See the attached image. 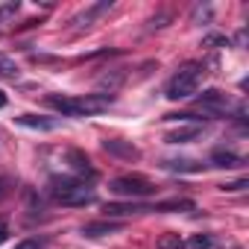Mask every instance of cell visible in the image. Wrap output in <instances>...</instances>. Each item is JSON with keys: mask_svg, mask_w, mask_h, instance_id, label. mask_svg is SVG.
Wrapping results in <instances>:
<instances>
[{"mask_svg": "<svg viewBox=\"0 0 249 249\" xmlns=\"http://www.w3.org/2000/svg\"><path fill=\"white\" fill-rule=\"evenodd\" d=\"M202 73H205V68H202L199 62H188V65H182V68L170 76V82H167V88H164L167 100H185V97H194L196 88H199V82H202Z\"/></svg>", "mask_w": 249, "mask_h": 249, "instance_id": "3", "label": "cell"}, {"mask_svg": "<svg viewBox=\"0 0 249 249\" xmlns=\"http://www.w3.org/2000/svg\"><path fill=\"white\" fill-rule=\"evenodd\" d=\"M50 196L59 205H68V208H85L97 199L94 191L85 188V182H76V179H68V176H53L50 179Z\"/></svg>", "mask_w": 249, "mask_h": 249, "instance_id": "2", "label": "cell"}, {"mask_svg": "<svg viewBox=\"0 0 249 249\" xmlns=\"http://www.w3.org/2000/svg\"><path fill=\"white\" fill-rule=\"evenodd\" d=\"M211 164H214V167H226V170H231V167H243V159L234 156L231 150H214V153H211Z\"/></svg>", "mask_w": 249, "mask_h": 249, "instance_id": "13", "label": "cell"}, {"mask_svg": "<svg viewBox=\"0 0 249 249\" xmlns=\"http://www.w3.org/2000/svg\"><path fill=\"white\" fill-rule=\"evenodd\" d=\"M106 211V220H111V217H126V214H141V211H150V205H138V202H111V205H106L103 208Z\"/></svg>", "mask_w": 249, "mask_h": 249, "instance_id": "12", "label": "cell"}, {"mask_svg": "<svg viewBox=\"0 0 249 249\" xmlns=\"http://www.w3.org/2000/svg\"><path fill=\"white\" fill-rule=\"evenodd\" d=\"M103 150H106L108 156L126 159V161H138V159H141V150L132 147L129 141H123V138H108V141H103Z\"/></svg>", "mask_w": 249, "mask_h": 249, "instance_id": "6", "label": "cell"}, {"mask_svg": "<svg viewBox=\"0 0 249 249\" xmlns=\"http://www.w3.org/2000/svg\"><path fill=\"white\" fill-rule=\"evenodd\" d=\"M246 185H249L246 179H237V182H231V185H223V191H243Z\"/></svg>", "mask_w": 249, "mask_h": 249, "instance_id": "21", "label": "cell"}, {"mask_svg": "<svg viewBox=\"0 0 249 249\" xmlns=\"http://www.w3.org/2000/svg\"><path fill=\"white\" fill-rule=\"evenodd\" d=\"M47 103L53 108H59L62 114H71V117H85V114H100L111 106V97L106 94H85V97H56L50 94Z\"/></svg>", "mask_w": 249, "mask_h": 249, "instance_id": "1", "label": "cell"}, {"mask_svg": "<svg viewBox=\"0 0 249 249\" xmlns=\"http://www.w3.org/2000/svg\"><path fill=\"white\" fill-rule=\"evenodd\" d=\"M108 9H111V0H100V3L88 6L85 12H79V15H76V18H73L71 24H76L79 30H82V27H91V21H94L97 15H103V12H108Z\"/></svg>", "mask_w": 249, "mask_h": 249, "instance_id": "10", "label": "cell"}, {"mask_svg": "<svg viewBox=\"0 0 249 249\" xmlns=\"http://www.w3.org/2000/svg\"><path fill=\"white\" fill-rule=\"evenodd\" d=\"M108 191L114 196H126V199H141V196H150L156 194V185L144 176H117L108 182Z\"/></svg>", "mask_w": 249, "mask_h": 249, "instance_id": "4", "label": "cell"}, {"mask_svg": "<svg viewBox=\"0 0 249 249\" xmlns=\"http://www.w3.org/2000/svg\"><path fill=\"white\" fill-rule=\"evenodd\" d=\"M196 106H199L202 111L223 114V111H229V108H231V97H229V94H223L220 88H208V91H202V94L196 97Z\"/></svg>", "mask_w": 249, "mask_h": 249, "instance_id": "5", "label": "cell"}, {"mask_svg": "<svg viewBox=\"0 0 249 249\" xmlns=\"http://www.w3.org/2000/svg\"><path fill=\"white\" fill-rule=\"evenodd\" d=\"M44 246H47V240H44V237H27V240L15 243L12 249H44Z\"/></svg>", "mask_w": 249, "mask_h": 249, "instance_id": "19", "label": "cell"}, {"mask_svg": "<svg viewBox=\"0 0 249 249\" xmlns=\"http://www.w3.org/2000/svg\"><path fill=\"white\" fill-rule=\"evenodd\" d=\"M196 138H202V126H199V123H194V126H179V129H173V132L164 135L167 144H191Z\"/></svg>", "mask_w": 249, "mask_h": 249, "instance_id": "7", "label": "cell"}, {"mask_svg": "<svg viewBox=\"0 0 249 249\" xmlns=\"http://www.w3.org/2000/svg\"><path fill=\"white\" fill-rule=\"evenodd\" d=\"M123 79H126V71H111V73H103V76L97 79V88H100V91H106V88H108V91H117Z\"/></svg>", "mask_w": 249, "mask_h": 249, "instance_id": "15", "label": "cell"}, {"mask_svg": "<svg viewBox=\"0 0 249 249\" xmlns=\"http://www.w3.org/2000/svg\"><path fill=\"white\" fill-rule=\"evenodd\" d=\"M0 76L15 79V76H18V65H15L12 59H6V56H0Z\"/></svg>", "mask_w": 249, "mask_h": 249, "instance_id": "18", "label": "cell"}, {"mask_svg": "<svg viewBox=\"0 0 249 249\" xmlns=\"http://www.w3.org/2000/svg\"><path fill=\"white\" fill-rule=\"evenodd\" d=\"M179 243H182L179 237H164V240H161V249H173V246H179Z\"/></svg>", "mask_w": 249, "mask_h": 249, "instance_id": "22", "label": "cell"}, {"mask_svg": "<svg viewBox=\"0 0 249 249\" xmlns=\"http://www.w3.org/2000/svg\"><path fill=\"white\" fill-rule=\"evenodd\" d=\"M211 243H214V240H211L208 234H194V237L182 240L179 246H182V249H211Z\"/></svg>", "mask_w": 249, "mask_h": 249, "instance_id": "16", "label": "cell"}, {"mask_svg": "<svg viewBox=\"0 0 249 249\" xmlns=\"http://www.w3.org/2000/svg\"><path fill=\"white\" fill-rule=\"evenodd\" d=\"M161 167L170 170V173H199L202 161H196V159H164Z\"/></svg>", "mask_w": 249, "mask_h": 249, "instance_id": "9", "label": "cell"}, {"mask_svg": "<svg viewBox=\"0 0 249 249\" xmlns=\"http://www.w3.org/2000/svg\"><path fill=\"white\" fill-rule=\"evenodd\" d=\"M0 108H6V91H0Z\"/></svg>", "mask_w": 249, "mask_h": 249, "instance_id": "24", "label": "cell"}, {"mask_svg": "<svg viewBox=\"0 0 249 249\" xmlns=\"http://www.w3.org/2000/svg\"><path fill=\"white\" fill-rule=\"evenodd\" d=\"M18 9H21V3H18V0H9V3H3V6H0V24L12 21V18L18 15Z\"/></svg>", "mask_w": 249, "mask_h": 249, "instance_id": "17", "label": "cell"}, {"mask_svg": "<svg viewBox=\"0 0 249 249\" xmlns=\"http://www.w3.org/2000/svg\"><path fill=\"white\" fill-rule=\"evenodd\" d=\"M114 231H120V223H114V220H100V223H85L82 226L85 237H106V234H114Z\"/></svg>", "mask_w": 249, "mask_h": 249, "instance_id": "11", "label": "cell"}, {"mask_svg": "<svg viewBox=\"0 0 249 249\" xmlns=\"http://www.w3.org/2000/svg\"><path fill=\"white\" fill-rule=\"evenodd\" d=\"M0 185H3V179H0ZM0 191H3V188H0Z\"/></svg>", "mask_w": 249, "mask_h": 249, "instance_id": "25", "label": "cell"}, {"mask_svg": "<svg viewBox=\"0 0 249 249\" xmlns=\"http://www.w3.org/2000/svg\"><path fill=\"white\" fill-rule=\"evenodd\" d=\"M18 123H21V126H30V129H41V132L56 129V120L38 117V114H21V117H18Z\"/></svg>", "mask_w": 249, "mask_h": 249, "instance_id": "14", "label": "cell"}, {"mask_svg": "<svg viewBox=\"0 0 249 249\" xmlns=\"http://www.w3.org/2000/svg\"><path fill=\"white\" fill-rule=\"evenodd\" d=\"M3 240H6V223L0 220V243H3Z\"/></svg>", "mask_w": 249, "mask_h": 249, "instance_id": "23", "label": "cell"}, {"mask_svg": "<svg viewBox=\"0 0 249 249\" xmlns=\"http://www.w3.org/2000/svg\"><path fill=\"white\" fill-rule=\"evenodd\" d=\"M205 47H214V44H229V38L226 36H205V41H202Z\"/></svg>", "mask_w": 249, "mask_h": 249, "instance_id": "20", "label": "cell"}, {"mask_svg": "<svg viewBox=\"0 0 249 249\" xmlns=\"http://www.w3.org/2000/svg\"><path fill=\"white\" fill-rule=\"evenodd\" d=\"M68 164H71L79 176H88V179H94V176H97V170L91 167V159H88L82 150H68Z\"/></svg>", "mask_w": 249, "mask_h": 249, "instance_id": "8", "label": "cell"}]
</instances>
